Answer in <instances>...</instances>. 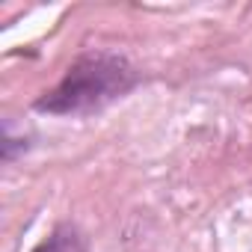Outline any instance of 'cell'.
Returning a JSON list of instances; mask_svg holds the SVG:
<instances>
[{
    "label": "cell",
    "mask_w": 252,
    "mask_h": 252,
    "mask_svg": "<svg viewBox=\"0 0 252 252\" xmlns=\"http://www.w3.org/2000/svg\"><path fill=\"white\" fill-rule=\"evenodd\" d=\"M140 83V71L119 54L89 51L77 57L63 80L36 98V110L48 116H92L116 104Z\"/></svg>",
    "instance_id": "6da1fadb"
},
{
    "label": "cell",
    "mask_w": 252,
    "mask_h": 252,
    "mask_svg": "<svg viewBox=\"0 0 252 252\" xmlns=\"http://www.w3.org/2000/svg\"><path fill=\"white\" fill-rule=\"evenodd\" d=\"M33 252H86V237L74 222H60Z\"/></svg>",
    "instance_id": "7a4b0ae2"
}]
</instances>
